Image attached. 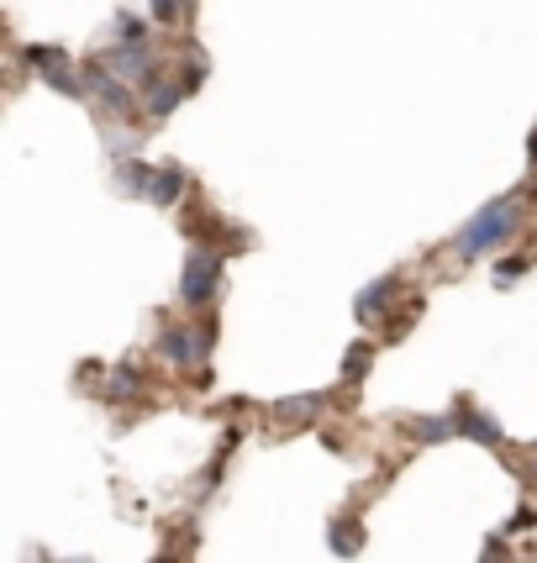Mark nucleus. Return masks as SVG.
I'll use <instances>...</instances> for the list:
<instances>
[{"label":"nucleus","mask_w":537,"mask_h":563,"mask_svg":"<svg viewBox=\"0 0 537 563\" xmlns=\"http://www.w3.org/2000/svg\"><path fill=\"white\" fill-rule=\"evenodd\" d=\"M516 217H522V206H516L512 196H506V200H490V206L480 211V217H469V227L459 232V243H453V247H459L464 258H474V253H485V247H501L506 238H512Z\"/></svg>","instance_id":"1"},{"label":"nucleus","mask_w":537,"mask_h":563,"mask_svg":"<svg viewBox=\"0 0 537 563\" xmlns=\"http://www.w3.org/2000/svg\"><path fill=\"white\" fill-rule=\"evenodd\" d=\"M217 285H221V253L196 243L190 258H185V274H179V300H185L190 311H206L211 295H217Z\"/></svg>","instance_id":"2"},{"label":"nucleus","mask_w":537,"mask_h":563,"mask_svg":"<svg viewBox=\"0 0 537 563\" xmlns=\"http://www.w3.org/2000/svg\"><path fill=\"white\" fill-rule=\"evenodd\" d=\"M158 353H164L174 368H196L211 358V332H206V327H164Z\"/></svg>","instance_id":"3"},{"label":"nucleus","mask_w":537,"mask_h":563,"mask_svg":"<svg viewBox=\"0 0 537 563\" xmlns=\"http://www.w3.org/2000/svg\"><path fill=\"white\" fill-rule=\"evenodd\" d=\"M26 58H32V69L43 74L58 96H79V79L69 74V58H64V48H53V43L43 48V43H37V48H26Z\"/></svg>","instance_id":"4"},{"label":"nucleus","mask_w":537,"mask_h":563,"mask_svg":"<svg viewBox=\"0 0 537 563\" xmlns=\"http://www.w3.org/2000/svg\"><path fill=\"white\" fill-rule=\"evenodd\" d=\"M85 85H90V96L106 100L111 111H132V90H127V79H117V74L106 69L100 58H90V64H85Z\"/></svg>","instance_id":"5"},{"label":"nucleus","mask_w":537,"mask_h":563,"mask_svg":"<svg viewBox=\"0 0 537 563\" xmlns=\"http://www.w3.org/2000/svg\"><path fill=\"white\" fill-rule=\"evenodd\" d=\"M106 69L117 74V79H127V85H138V79H147L153 74V53L143 48V43H117V48L100 58Z\"/></svg>","instance_id":"6"},{"label":"nucleus","mask_w":537,"mask_h":563,"mask_svg":"<svg viewBox=\"0 0 537 563\" xmlns=\"http://www.w3.org/2000/svg\"><path fill=\"white\" fill-rule=\"evenodd\" d=\"M453 421H459V438L480 442V448H501V427H495L485 411H474V406H459V411H453Z\"/></svg>","instance_id":"7"},{"label":"nucleus","mask_w":537,"mask_h":563,"mask_svg":"<svg viewBox=\"0 0 537 563\" xmlns=\"http://www.w3.org/2000/svg\"><path fill=\"white\" fill-rule=\"evenodd\" d=\"M185 196V169H153V185H147V200L153 206H174V200Z\"/></svg>","instance_id":"8"},{"label":"nucleus","mask_w":537,"mask_h":563,"mask_svg":"<svg viewBox=\"0 0 537 563\" xmlns=\"http://www.w3.org/2000/svg\"><path fill=\"white\" fill-rule=\"evenodd\" d=\"M395 290H401V279H395V274H385V279H374V285H364V295H359V317L374 321V311H385Z\"/></svg>","instance_id":"9"},{"label":"nucleus","mask_w":537,"mask_h":563,"mask_svg":"<svg viewBox=\"0 0 537 563\" xmlns=\"http://www.w3.org/2000/svg\"><path fill=\"white\" fill-rule=\"evenodd\" d=\"M327 538H332V548H338L342 559H353V553L364 548V532H359V521H348V516H342V521H332V532H327Z\"/></svg>","instance_id":"10"},{"label":"nucleus","mask_w":537,"mask_h":563,"mask_svg":"<svg viewBox=\"0 0 537 563\" xmlns=\"http://www.w3.org/2000/svg\"><path fill=\"white\" fill-rule=\"evenodd\" d=\"M179 96H185V90H179V85H164V79H158V85H153V96H147V111H153V117H169L174 106H179Z\"/></svg>","instance_id":"11"},{"label":"nucleus","mask_w":537,"mask_h":563,"mask_svg":"<svg viewBox=\"0 0 537 563\" xmlns=\"http://www.w3.org/2000/svg\"><path fill=\"white\" fill-rule=\"evenodd\" d=\"M453 432H459V421L453 417H421L416 421V438L421 442H442V438H453Z\"/></svg>","instance_id":"12"},{"label":"nucleus","mask_w":537,"mask_h":563,"mask_svg":"<svg viewBox=\"0 0 537 563\" xmlns=\"http://www.w3.org/2000/svg\"><path fill=\"white\" fill-rule=\"evenodd\" d=\"M122 185L127 190H132V196H147V185H153V169H147V164H138V158H132V164H122Z\"/></svg>","instance_id":"13"},{"label":"nucleus","mask_w":537,"mask_h":563,"mask_svg":"<svg viewBox=\"0 0 537 563\" xmlns=\"http://www.w3.org/2000/svg\"><path fill=\"white\" fill-rule=\"evenodd\" d=\"M317 406H321L317 395H300V400H280V417H300V421H306V417H317Z\"/></svg>","instance_id":"14"},{"label":"nucleus","mask_w":537,"mask_h":563,"mask_svg":"<svg viewBox=\"0 0 537 563\" xmlns=\"http://www.w3.org/2000/svg\"><path fill=\"white\" fill-rule=\"evenodd\" d=\"M138 385H143V379H138V368H117V374H111V390H117V395H132V390H138Z\"/></svg>","instance_id":"15"},{"label":"nucleus","mask_w":537,"mask_h":563,"mask_svg":"<svg viewBox=\"0 0 537 563\" xmlns=\"http://www.w3.org/2000/svg\"><path fill=\"white\" fill-rule=\"evenodd\" d=\"M147 5H153V16H158V22H174V16L185 11V0H147Z\"/></svg>","instance_id":"16"},{"label":"nucleus","mask_w":537,"mask_h":563,"mask_svg":"<svg viewBox=\"0 0 537 563\" xmlns=\"http://www.w3.org/2000/svg\"><path fill=\"white\" fill-rule=\"evenodd\" d=\"M69 563H90V559H69Z\"/></svg>","instance_id":"17"}]
</instances>
